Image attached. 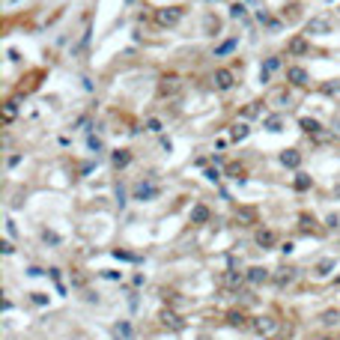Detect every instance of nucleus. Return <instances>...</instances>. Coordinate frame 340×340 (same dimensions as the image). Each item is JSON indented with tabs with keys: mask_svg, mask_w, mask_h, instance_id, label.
Returning a JSON list of instances; mask_svg holds the SVG:
<instances>
[{
	"mask_svg": "<svg viewBox=\"0 0 340 340\" xmlns=\"http://www.w3.org/2000/svg\"><path fill=\"white\" fill-rule=\"evenodd\" d=\"M251 326H254V332L263 335V338H278V332H281V326H278L275 317H257Z\"/></svg>",
	"mask_w": 340,
	"mask_h": 340,
	"instance_id": "1",
	"label": "nucleus"
},
{
	"mask_svg": "<svg viewBox=\"0 0 340 340\" xmlns=\"http://www.w3.org/2000/svg\"><path fill=\"white\" fill-rule=\"evenodd\" d=\"M155 21H158L161 27H173V24H179V21H182V9H179V6H164V9H155Z\"/></svg>",
	"mask_w": 340,
	"mask_h": 340,
	"instance_id": "2",
	"label": "nucleus"
},
{
	"mask_svg": "<svg viewBox=\"0 0 340 340\" xmlns=\"http://www.w3.org/2000/svg\"><path fill=\"white\" fill-rule=\"evenodd\" d=\"M179 93H182V78H176V75L161 78V84H158V96L173 99V96H179Z\"/></svg>",
	"mask_w": 340,
	"mask_h": 340,
	"instance_id": "3",
	"label": "nucleus"
},
{
	"mask_svg": "<svg viewBox=\"0 0 340 340\" xmlns=\"http://www.w3.org/2000/svg\"><path fill=\"white\" fill-rule=\"evenodd\" d=\"M212 84H215L218 90H233V84H236V75H233L230 69H215V75H212Z\"/></svg>",
	"mask_w": 340,
	"mask_h": 340,
	"instance_id": "4",
	"label": "nucleus"
},
{
	"mask_svg": "<svg viewBox=\"0 0 340 340\" xmlns=\"http://www.w3.org/2000/svg\"><path fill=\"white\" fill-rule=\"evenodd\" d=\"M329 30H332V18L329 15H320V18L308 21V33H314V36H326Z\"/></svg>",
	"mask_w": 340,
	"mask_h": 340,
	"instance_id": "5",
	"label": "nucleus"
},
{
	"mask_svg": "<svg viewBox=\"0 0 340 340\" xmlns=\"http://www.w3.org/2000/svg\"><path fill=\"white\" fill-rule=\"evenodd\" d=\"M245 278H248V284L260 287V284H266V281H269V269H263V266H251V269L245 272Z\"/></svg>",
	"mask_w": 340,
	"mask_h": 340,
	"instance_id": "6",
	"label": "nucleus"
},
{
	"mask_svg": "<svg viewBox=\"0 0 340 340\" xmlns=\"http://www.w3.org/2000/svg\"><path fill=\"white\" fill-rule=\"evenodd\" d=\"M287 81L296 84V87H305V84H308V72H305L302 66H290V69H287Z\"/></svg>",
	"mask_w": 340,
	"mask_h": 340,
	"instance_id": "7",
	"label": "nucleus"
},
{
	"mask_svg": "<svg viewBox=\"0 0 340 340\" xmlns=\"http://www.w3.org/2000/svg\"><path fill=\"white\" fill-rule=\"evenodd\" d=\"M308 51H311V45H308V39H305V36L290 39V54H293V57H305Z\"/></svg>",
	"mask_w": 340,
	"mask_h": 340,
	"instance_id": "8",
	"label": "nucleus"
},
{
	"mask_svg": "<svg viewBox=\"0 0 340 340\" xmlns=\"http://www.w3.org/2000/svg\"><path fill=\"white\" fill-rule=\"evenodd\" d=\"M254 242H257L260 248H275V242H278V236H275L272 230H260V233L254 236Z\"/></svg>",
	"mask_w": 340,
	"mask_h": 340,
	"instance_id": "9",
	"label": "nucleus"
},
{
	"mask_svg": "<svg viewBox=\"0 0 340 340\" xmlns=\"http://www.w3.org/2000/svg\"><path fill=\"white\" fill-rule=\"evenodd\" d=\"M281 164H284V167H299V164H302V155H299L296 149H284V152H281Z\"/></svg>",
	"mask_w": 340,
	"mask_h": 340,
	"instance_id": "10",
	"label": "nucleus"
},
{
	"mask_svg": "<svg viewBox=\"0 0 340 340\" xmlns=\"http://www.w3.org/2000/svg\"><path fill=\"white\" fill-rule=\"evenodd\" d=\"M155 194H158V188H155V185H149V182H146V185L140 182V185L134 188V200H149V197H155Z\"/></svg>",
	"mask_w": 340,
	"mask_h": 340,
	"instance_id": "11",
	"label": "nucleus"
},
{
	"mask_svg": "<svg viewBox=\"0 0 340 340\" xmlns=\"http://www.w3.org/2000/svg\"><path fill=\"white\" fill-rule=\"evenodd\" d=\"M111 161H113V167H125V164L131 161V152H128V149H116V152L111 155Z\"/></svg>",
	"mask_w": 340,
	"mask_h": 340,
	"instance_id": "12",
	"label": "nucleus"
},
{
	"mask_svg": "<svg viewBox=\"0 0 340 340\" xmlns=\"http://www.w3.org/2000/svg\"><path fill=\"white\" fill-rule=\"evenodd\" d=\"M191 221H194V224H206V221H209V209L197 203V206L191 209Z\"/></svg>",
	"mask_w": 340,
	"mask_h": 340,
	"instance_id": "13",
	"label": "nucleus"
},
{
	"mask_svg": "<svg viewBox=\"0 0 340 340\" xmlns=\"http://www.w3.org/2000/svg\"><path fill=\"white\" fill-rule=\"evenodd\" d=\"M236 221H242V227H251V224L257 221V212H254V209H239V212H236Z\"/></svg>",
	"mask_w": 340,
	"mask_h": 340,
	"instance_id": "14",
	"label": "nucleus"
},
{
	"mask_svg": "<svg viewBox=\"0 0 340 340\" xmlns=\"http://www.w3.org/2000/svg\"><path fill=\"white\" fill-rule=\"evenodd\" d=\"M158 320H161L164 326H170V329H182V323H179V317H176L173 311H161V314H158Z\"/></svg>",
	"mask_w": 340,
	"mask_h": 340,
	"instance_id": "15",
	"label": "nucleus"
},
{
	"mask_svg": "<svg viewBox=\"0 0 340 340\" xmlns=\"http://www.w3.org/2000/svg\"><path fill=\"white\" fill-rule=\"evenodd\" d=\"M278 66H281V57H269V60H266V66H263V72H260V78H263V81H269V72H275Z\"/></svg>",
	"mask_w": 340,
	"mask_h": 340,
	"instance_id": "16",
	"label": "nucleus"
},
{
	"mask_svg": "<svg viewBox=\"0 0 340 340\" xmlns=\"http://www.w3.org/2000/svg\"><path fill=\"white\" fill-rule=\"evenodd\" d=\"M299 125H302V128H305L308 134H320V128H323V125H320L317 119H308V116H302V119H299Z\"/></svg>",
	"mask_w": 340,
	"mask_h": 340,
	"instance_id": "17",
	"label": "nucleus"
},
{
	"mask_svg": "<svg viewBox=\"0 0 340 340\" xmlns=\"http://www.w3.org/2000/svg\"><path fill=\"white\" fill-rule=\"evenodd\" d=\"M248 131H251V128H248L245 122H236V125H233V131H230V137H233V140H245V137H248Z\"/></svg>",
	"mask_w": 340,
	"mask_h": 340,
	"instance_id": "18",
	"label": "nucleus"
},
{
	"mask_svg": "<svg viewBox=\"0 0 340 340\" xmlns=\"http://www.w3.org/2000/svg\"><path fill=\"white\" fill-rule=\"evenodd\" d=\"M227 323H230V326H236V329H245V326H248V323H245V314H239V311L227 314Z\"/></svg>",
	"mask_w": 340,
	"mask_h": 340,
	"instance_id": "19",
	"label": "nucleus"
},
{
	"mask_svg": "<svg viewBox=\"0 0 340 340\" xmlns=\"http://www.w3.org/2000/svg\"><path fill=\"white\" fill-rule=\"evenodd\" d=\"M15 113H18V102H6V108H3V119H6V122H12V119H15Z\"/></svg>",
	"mask_w": 340,
	"mask_h": 340,
	"instance_id": "20",
	"label": "nucleus"
},
{
	"mask_svg": "<svg viewBox=\"0 0 340 340\" xmlns=\"http://www.w3.org/2000/svg\"><path fill=\"white\" fill-rule=\"evenodd\" d=\"M293 281H296V269H281L278 284H293Z\"/></svg>",
	"mask_w": 340,
	"mask_h": 340,
	"instance_id": "21",
	"label": "nucleus"
},
{
	"mask_svg": "<svg viewBox=\"0 0 340 340\" xmlns=\"http://www.w3.org/2000/svg\"><path fill=\"white\" fill-rule=\"evenodd\" d=\"M320 320H323V326H335V323L340 320V311H326Z\"/></svg>",
	"mask_w": 340,
	"mask_h": 340,
	"instance_id": "22",
	"label": "nucleus"
},
{
	"mask_svg": "<svg viewBox=\"0 0 340 340\" xmlns=\"http://www.w3.org/2000/svg\"><path fill=\"white\" fill-rule=\"evenodd\" d=\"M311 185H314V182H311V176H305V173H299V176H296V188H299V191H308Z\"/></svg>",
	"mask_w": 340,
	"mask_h": 340,
	"instance_id": "23",
	"label": "nucleus"
},
{
	"mask_svg": "<svg viewBox=\"0 0 340 340\" xmlns=\"http://www.w3.org/2000/svg\"><path fill=\"white\" fill-rule=\"evenodd\" d=\"M332 269H335V260H320L317 263V275H329Z\"/></svg>",
	"mask_w": 340,
	"mask_h": 340,
	"instance_id": "24",
	"label": "nucleus"
},
{
	"mask_svg": "<svg viewBox=\"0 0 340 340\" xmlns=\"http://www.w3.org/2000/svg\"><path fill=\"white\" fill-rule=\"evenodd\" d=\"M233 48H236V39H227L224 45H218V48H215V57H221V54H227V51H233Z\"/></svg>",
	"mask_w": 340,
	"mask_h": 340,
	"instance_id": "25",
	"label": "nucleus"
},
{
	"mask_svg": "<svg viewBox=\"0 0 340 340\" xmlns=\"http://www.w3.org/2000/svg\"><path fill=\"white\" fill-rule=\"evenodd\" d=\"M266 128L269 131H281V116H269L266 119Z\"/></svg>",
	"mask_w": 340,
	"mask_h": 340,
	"instance_id": "26",
	"label": "nucleus"
},
{
	"mask_svg": "<svg viewBox=\"0 0 340 340\" xmlns=\"http://www.w3.org/2000/svg\"><path fill=\"white\" fill-rule=\"evenodd\" d=\"M260 111H263V108H260V102H251V105L245 108V116H257Z\"/></svg>",
	"mask_w": 340,
	"mask_h": 340,
	"instance_id": "27",
	"label": "nucleus"
},
{
	"mask_svg": "<svg viewBox=\"0 0 340 340\" xmlns=\"http://www.w3.org/2000/svg\"><path fill=\"white\" fill-rule=\"evenodd\" d=\"M299 221H302V230H311V227H314V218H311V215H302Z\"/></svg>",
	"mask_w": 340,
	"mask_h": 340,
	"instance_id": "28",
	"label": "nucleus"
},
{
	"mask_svg": "<svg viewBox=\"0 0 340 340\" xmlns=\"http://www.w3.org/2000/svg\"><path fill=\"white\" fill-rule=\"evenodd\" d=\"M230 15H233V18H245V6H233Z\"/></svg>",
	"mask_w": 340,
	"mask_h": 340,
	"instance_id": "29",
	"label": "nucleus"
},
{
	"mask_svg": "<svg viewBox=\"0 0 340 340\" xmlns=\"http://www.w3.org/2000/svg\"><path fill=\"white\" fill-rule=\"evenodd\" d=\"M275 102H281V105H287V108H290V96H287V93H278V96H275Z\"/></svg>",
	"mask_w": 340,
	"mask_h": 340,
	"instance_id": "30",
	"label": "nucleus"
},
{
	"mask_svg": "<svg viewBox=\"0 0 340 340\" xmlns=\"http://www.w3.org/2000/svg\"><path fill=\"white\" fill-rule=\"evenodd\" d=\"M146 125H149V131H161V122H158V119H149Z\"/></svg>",
	"mask_w": 340,
	"mask_h": 340,
	"instance_id": "31",
	"label": "nucleus"
},
{
	"mask_svg": "<svg viewBox=\"0 0 340 340\" xmlns=\"http://www.w3.org/2000/svg\"><path fill=\"white\" fill-rule=\"evenodd\" d=\"M90 146H93L96 152H102V140H99V137H90Z\"/></svg>",
	"mask_w": 340,
	"mask_h": 340,
	"instance_id": "32",
	"label": "nucleus"
},
{
	"mask_svg": "<svg viewBox=\"0 0 340 340\" xmlns=\"http://www.w3.org/2000/svg\"><path fill=\"white\" fill-rule=\"evenodd\" d=\"M329 227H340V215H329Z\"/></svg>",
	"mask_w": 340,
	"mask_h": 340,
	"instance_id": "33",
	"label": "nucleus"
},
{
	"mask_svg": "<svg viewBox=\"0 0 340 340\" xmlns=\"http://www.w3.org/2000/svg\"><path fill=\"white\" fill-rule=\"evenodd\" d=\"M335 131H338V134H340V119H338V122H335Z\"/></svg>",
	"mask_w": 340,
	"mask_h": 340,
	"instance_id": "34",
	"label": "nucleus"
},
{
	"mask_svg": "<svg viewBox=\"0 0 340 340\" xmlns=\"http://www.w3.org/2000/svg\"><path fill=\"white\" fill-rule=\"evenodd\" d=\"M335 194H338V197H340V188H335Z\"/></svg>",
	"mask_w": 340,
	"mask_h": 340,
	"instance_id": "35",
	"label": "nucleus"
},
{
	"mask_svg": "<svg viewBox=\"0 0 340 340\" xmlns=\"http://www.w3.org/2000/svg\"><path fill=\"white\" fill-rule=\"evenodd\" d=\"M320 340H332V338H320Z\"/></svg>",
	"mask_w": 340,
	"mask_h": 340,
	"instance_id": "36",
	"label": "nucleus"
}]
</instances>
